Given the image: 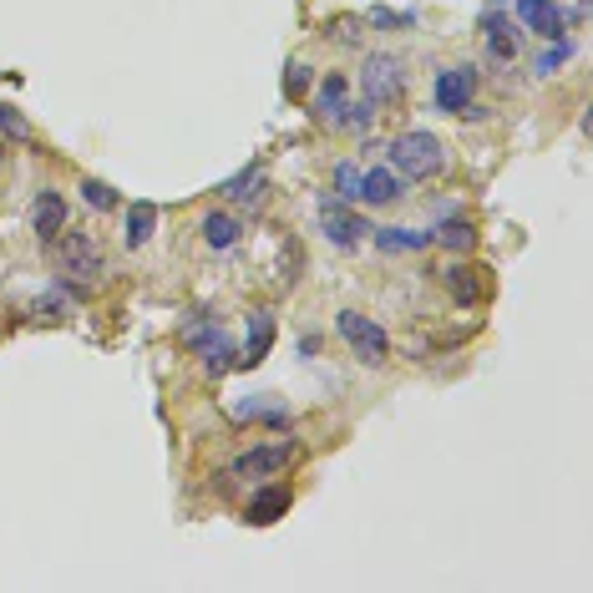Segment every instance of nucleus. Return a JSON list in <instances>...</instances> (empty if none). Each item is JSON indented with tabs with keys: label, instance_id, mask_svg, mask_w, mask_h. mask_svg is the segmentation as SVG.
Listing matches in <instances>:
<instances>
[{
	"label": "nucleus",
	"instance_id": "nucleus-1",
	"mask_svg": "<svg viewBox=\"0 0 593 593\" xmlns=\"http://www.w3.org/2000/svg\"><path fill=\"white\" fill-rule=\"evenodd\" d=\"M391 168L401 173V178H436L441 168H447V153H441V142L426 132V127H411V132H401L391 147Z\"/></svg>",
	"mask_w": 593,
	"mask_h": 593
},
{
	"label": "nucleus",
	"instance_id": "nucleus-2",
	"mask_svg": "<svg viewBox=\"0 0 593 593\" xmlns=\"http://www.w3.org/2000/svg\"><path fill=\"white\" fill-rule=\"evenodd\" d=\"M51 254H56V269L71 274V279H102L107 274V254L92 234H56L51 239Z\"/></svg>",
	"mask_w": 593,
	"mask_h": 593
},
{
	"label": "nucleus",
	"instance_id": "nucleus-3",
	"mask_svg": "<svg viewBox=\"0 0 593 593\" xmlns=\"http://www.w3.org/2000/svg\"><path fill=\"white\" fill-rule=\"evenodd\" d=\"M335 330L345 335V345H350L365 365H381V360L391 355V335H386L376 320H365L360 310H340V315H335Z\"/></svg>",
	"mask_w": 593,
	"mask_h": 593
},
{
	"label": "nucleus",
	"instance_id": "nucleus-4",
	"mask_svg": "<svg viewBox=\"0 0 593 593\" xmlns=\"http://www.w3.org/2000/svg\"><path fill=\"white\" fill-rule=\"evenodd\" d=\"M294 457H300V441H269V447H254L244 457H234V477H279Z\"/></svg>",
	"mask_w": 593,
	"mask_h": 593
},
{
	"label": "nucleus",
	"instance_id": "nucleus-5",
	"mask_svg": "<svg viewBox=\"0 0 593 593\" xmlns=\"http://www.w3.org/2000/svg\"><path fill=\"white\" fill-rule=\"evenodd\" d=\"M183 345H193V350L203 355L208 370H229V365H234V345H229L224 325H213V320H193V325H183Z\"/></svg>",
	"mask_w": 593,
	"mask_h": 593
},
{
	"label": "nucleus",
	"instance_id": "nucleus-6",
	"mask_svg": "<svg viewBox=\"0 0 593 593\" xmlns=\"http://www.w3.org/2000/svg\"><path fill=\"white\" fill-rule=\"evenodd\" d=\"M472 92H477V66H447V71H436L431 97H436V107H441V112L462 117V107L472 102Z\"/></svg>",
	"mask_w": 593,
	"mask_h": 593
},
{
	"label": "nucleus",
	"instance_id": "nucleus-7",
	"mask_svg": "<svg viewBox=\"0 0 593 593\" xmlns=\"http://www.w3.org/2000/svg\"><path fill=\"white\" fill-rule=\"evenodd\" d=\"M360 82H365V102H370V107L396 102V97H401V61H396V56H370Z\"/></svg>",
	"mask_w": 593,
	"mask_h": 593
},
{
	"label": "nucleus",
	"instance_id": "nucleus-8",
	"mask_svg": "<svg viewBox=\"0 0 593 593\" xmlns=\"http://www.w3.org/2000/svg\"><path fill=\"white\" fill-rule=\"evenodd\" d=\"M320 224H325L330 244H340V249H355V244L370 234V224H365L360 213H350L345 203H325V208H320Z\"/></svg>",
	"mask_w": 593,
	"mask_h": 593
},
{
	"label": "nucleus",
	"instance_id": "nucleus-9",
	"mask_svg": "<svg viewBox=\"0 0 593 593\" xmlns=\"http://www.w3.org/2000/svg\"><path fill=\"white\" fill-rule=\"evenodd\" d=\"M512 6H517V21H523L528 31H538L548 41L563 36V11L553 6V0H512Z\"/></svg>",
	"mask_w": 593,
	"mask_h": 593
},
{
	"label": "nucleus",
	"instance_id": "nucleus-10",
	"mask_svg": "<svg viewBox=\"0 0 593 593\" xmlns=\"http://www.w3.org/2000/svg\"><path fill=\"white\" fill-rule=\"evenodd\" d=\"M447 294L467 310V305H482L487 300V269H477V264H457V269H447Z\"/></svg>",
	"mask_w": 593,
	"mask_h": 593
},
{
	"label": "nucleus",
	"instance_id": "nucleus-11",
	"mask_svg": "<svg viewBox=\"0 0 593 593\" xmlns=\"http://www.w3.org/2000/svg\"><path fill=\"white\" fill-rule=\"evenodd\" d=\"M31 224H36V234L51 244L61 229H66V198L56 193V188H46V193H36V208H31Z\"/></svg>",
	"mask_w": 593,
	"mask_h": 593
},
{
	"label": "nucleus",
	"instance_id": "nucleus-12",
	"mask_svg": "<svg viewBox=\"0 0 593 593\" xmlns=\"http://www.w3.org/2000/svg\"><path fill=\"white\" fill-rule=\"evenodd\" d=\"M360 198L365 203H396V198H406V183L396 168H370V173H360Z\"/></svg>",
	"mask_w": 593,
	"mask_h": 593
},
{
	"label": "nucleus",
	"instance_id": "nucleus-13",
	"mask_svg": "<svg viewBox=\"0 0 593 593\" xmlns=\"http://www.w3.org/2000/svg\"><path fill=\"white\" fill-rule=\"evenodd\" d=\"M274 315L269 310H254L249 315V340H244V355H239V365H259L264 355H269V345H274Z\"/></svg>",
	"mask_w": 593,
	"mask_h": 593
},
{
	"label": "nucleus",
	"instance_id": "nucleus-14",
	"mask_svg": "<svg viewBox=\"0 0 593 593\" xmlns=\"http://www.w3.org/2000/svg\"><path fill=\"white\" fill-rule=\"evenodd\" d=\"M289 502H294V497H289V487H264V492L249 502V523H254V528L279 523V517L289 512Z\"/></svg>",
	"mask_w": 593,
	"mask_h": 593
},
{
	"label": "nucleus",
	"instance_id": "nucleus-15",
	"mask_svg": "<svg viewBox=\"0 0 593 593\" xmlns=\"http://www.w3.org/2000/svg\"><path fill=\"white\" fill-rule=\"evenodd\" d=\"M482 31H487V51H492V61H517V31H512L497 11L482 16Z\"/></svg>",
	"mask_w": 593,
	"mask_h": 593
},
{
	"label": "nucleus",
	"instance_id": "nucleus-16",
	"mask_svg": "<svg viewBox=\"0 0 593 593\" xmlns=\"http://www.w3.org/2000/svg\"><path fill=\"white\" fill-rule=\"evenodd\" d=\"M381 244V254H421L431 249V234H416V229H370Z\"/></svg>",
	"mask_w": 593,
	"mask_h": 593
},
{
	"label": "nucleus",
	"instance_id": "nucleus-17",
	"mask_svg": "<svg viewBox=\"0 0 593 593\" xmlns=\"http://www.w3.org/2000/svg\"><path fill=\"white\" fill-rule=\"evenodd\" d=\"M203 239H208V249H234V244H239V218L224 213V208L208 213V218H203Z\"/></svg>",
	"mask_w": 593,
	"mask_h": 593
},
{
	"label": "nucleus",
	"instance_id": "nucleus-18",
	"mask_svg": "<svg viewBox=\"0 0 593 593\" xmlns=\"http://www.w3.org/2000/svg\"><path fill=\"white\" fill-rule=\"evenodd\" d=\"M345 102H350V87H345V77L335 71V77H325V87H320L315 107H320V117H330V122H345Z\"/></svg>",
	"mask_w": 593,
	"mask_h": 593
},
{
	"label": "nucleus",
	"instance_id": "nucleus-19",
	"mask_svg": "<svg viewBox=\"0 0 593 593\" xmlns=\"http://www.w3.org/2000/svg\"><path fill=\"white\" fill-rule=\"evenodd\" d=\"M153 229H158V208L153 203H132L127 208V244L142 249L147 239H153Z\"/></svg>",
	"mask_w": 593,
	"mask_h": 593
},
{
	"label": "nucleus",
	"instance_id": "nucleus-20",
	"mask_svg": "<svg viewBox=\"0 0 593 593\" xmlns=\"http://www.w3.org/2000/svg\"><path fill=\"white\" fill-rule=\"evenodd\" d=\"M431 239H441V244H447V249L467 254V249L477 244V229H472V224H462V218H452V224H447V229H441V234H431Z\"/></svg>",
	"mask_w": 593,
	"mask_h": 593
},
{
	"label": "nucleus",
	"instance_id": "nucleus-21",
	"mask_svg": "<svg viewBox=\"0 0 593 593\" xmlns=\"http://www.w3.org/2000/svg\"><path fill=\"white\" fill-rule=\"evenodd\" d=\"M305 92H310V66L289 61V66H284V97H289V102H300Z\"/></svg>",
	"mask_w": 593,
	"mask_h": 593
},
{
	"label": "nucleus",
	"instance_id": "nucleus-22",
	"mask_svg": "<svg viewBox=\"0 0 593 593\" xmlns=\"http://www.w3.org/2000/svg\"><path fill=\"white\" fill-rule=\"evenodd\" d=\"M568 56H573V41H563V36H558V41H553V46H548V51L538 56V71L548 77V71H558V66L568 61Z\"/></svg>",
	"mask_w": 593,
	"mask_h": 593
},
{
	"label": "nucleus",
	"instance_id": "nucleus-23",
	"mask_svg": "<svg viewBox=\"0 0 593 593\" xmlns=\"http://www.w3.org/2000/svg\"><path fill=\"white\" fill-rule=\"evenodd\" d=\"M0 132H6V137H31V127H26V117L16 112V107H6V102H0Z\"/></svg>",
	"mask_w": 593,
	"mask_h": 593
},
{
	"label": "nucleus",
	"instance_id": "nucleus-24",
	"mask_svg": "<svg viewBox=\"0 0 593 593\" xmlns=\"http://www.w3.org/2000/svg\"><path fill=\"white\" fill-rule=\"evenodd\" d=\"M82 193H87V203H92V208H102V213H107V208H117V193H112L107 183H97V178H87V183H82Z\"/></svg>",
	"mask_w": 593,
	"mask_h": 593
},
{
	"label": "nucleus",
	"instance_id": "nucleus-25",
	"mask_svg": "<svg viewBox=\"0 0 593 593\" xmlns=\"http://www.w3.org/2000/svg\"><path fill=\"white\" fill-rule=\"evenodd\" d=\"M335 188L345 193V203H350V198H360V168L340 163V168H335Z\"/></svg>",
	"mask_w": 593,
	"mask_h": 593
},
{
	"label": "nucleus",
	"instance_id": "nucleus-26",
	"mask_svg": "<svg viewBox=\"0 0 593 593\" xmlns=\"http://www.w3.org/2000/svg\"><path fill=\"white\" fill-rule=\"evenodd\" d=\"M370 26H416V11H386V6H376V11H370Z\"/></svg>",
	"mask_w": 593,
	"mask_h": 593
},
{
	"label": "nucleus",
	"instance_id": "nucleus-27",
	"mask_svg": "<svg viewBox=\"0 0 593 593\" xmlns=\"http://www.w3.org/2000/svg\"><path fill=\"white\" fill-rule=\"evenodd\" d=\"M355 26H360V21H355V16H345V21H335V26H330V36H335V41H355V36H360Z\"/></svg>",
	"mask_w": 593,
	"mask_h": 593
}]
</instances>
